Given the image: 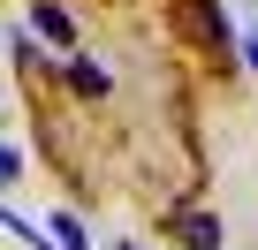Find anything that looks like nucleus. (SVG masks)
Here are the masks:
<instances>
[{
	"mask_svg": "<svg viewBox=\"0 0 258 250\" xmlns=\"http://www.w3.org/2000/svg\"><path fill=\"white\" fill-rule=\"evenodd\" d=\"M31 23H38V31H46L53 46H69V38H76V31H69V16L53 8V0H38V8H31Z\"/></svg>",
	"mask_w": 258,
	"mask_h": 250,
	"instance_id": "1",
	"label": "nucleus"
},
{
	"mask_svg": "<svg viewBox=\"0 0 258 250\" xmlns=\"http://www.w3.org/2000/svg\"><path fill=\"white\" fill-rule=\"evenodd\" d=\"M46 227H53V242H61V250H91V235H84V220H76V212H53Z\"/></svg>",
	"mask_w": 258,
	"mask_h": 250,
	"instance_id": "2",
	"label": "nucleus"
},
{
	"mask_svg": "<svg viewBox=\"0 0 258 250\" xmlns=\"http://www.w3.org/2000/svg\"><path fill=\"white\" fill-rule=\"evenodd\" d=\"M182 235H190L198 250H213V242H220V220H205V212H190V220H182Z\"/></svg>",
	"mask_w": 258,
	"mask_h": 250,
	"instance_id": "3",
	"label": "nucleus"
},
{
	"mask_svg": "<svg viewBox=\"0 0 258 250\" xmlns=\"http://www.w3.org/2000/svg\"><path fill=\"white\" fill-rule=\"evenodd\" d=\"M23 175V152H8V144H0V182H16Z\"/></svg>",
	"mask_w": 258,
	"mask_h": 250,
	"instance_id": "4",
	"label": "nucleus"
},
{
	"mask_svg": "<svg viewBox=\"0 0 258 250\" xmlns=\"http://www.w3.org/2000/svg\"><path fill=\"white\" fill-rule=\"evenodd\" d=\"M243 38H250V46H243V53H250V68H258V31H243Z\"/></svg>",
	"mask_w": 258,
	"mask_h": 250,
	"instance_id": "5",
	"label": "nucleus"
},
{
	"mask_svg": "<svg viewBox=\"0 0 258 250\" xmlns=\"http://www.w3.org/2000/svg\"><path fill=\"white\" fill-rule=\"evenodd\" d=\"M121 250H145V242H121Z\"/></svg>",
	"mask_w": 258,
	"mask_h": 250,
	"instance_id": "6",
	"label": "nucleus"
}]
</instances>
